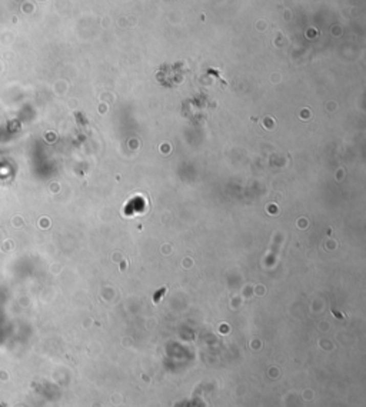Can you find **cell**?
<instances>
[{
    "label": "cell",
    "mask_w": 366,
    "mask_h": 407,
    "mask_svg": "<svg viewBox=\"0 0 366 407\" xmlns=\"http://www.w3.org/2000/svg\"><path fill=\"white\" fill-rule=\"evenodd\" d=\"M166 291V287H163V289L160 290V291H158L156 295H155V303H158L159 302V297H162V295Z\"/></svg>",
    "instance_id": "obj_1"
}]
</instances>
